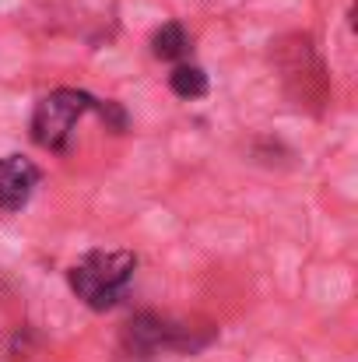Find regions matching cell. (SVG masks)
<instances>
[{
	"mask_svg": "<svg viewBox=\"0 0 358 362\" xmlns=\"http://www.w3.org/2000/svg\"><path fill=\"white\" fill-rule=\"evenodd\" d=\"M95 113L106 120V127H109V130H117V134L123 130V127H126V113H123V106H119V103H113V99H106V103L99 99Z\"/></svg>",
	"mask_w": 358,
	"mask_h": 362,
	"instance_id": "obj_7",
	"label": "cell"
},
{
	"mask_svg": "<svg viewBox=\"0 0 358 362\" xmlns=\"http://www.w3.org/2000/svg\"><path fill=\"white\" fill-rule=\"evenodd\" d=\"M99 99L78 88H56L46 99H39L35 113H32V141L46 151H67L71 134L81 117L95 113Z\"/></svg>",
	"mask_w": 358,
	"mask_h": 362,
	"instance_id": "obj_2",
	"label": "cell"
},
{
	"mask_svg": "<svg viewBox=\"0 0 358 362\" xmlns=\"http://www.w3.org/2000/svg\"><path fill=\"white\" fill-rule=\"evenodd\" d=\"M133 271H137V253H130V250H92L85 260H78L67 271V281L88 310H113L123 299L126 285L133 281Z\"/></svg>",
	"mask_w": 358,
	"mask_h": 362,
	"instance_id": "obj_1",
	"label": "cell"
},
{
	"mask_svg": "<svg viewBox=\"0 0 358 362\" xmlns=\"http://www.w3.org/2000/svg\"><path fill=\"white\" fill-rule=\"evenodd\" d=\"M151 53H155L158 60H183V57L190 53V35H186V28H183L179 21H165V25L155 32V39H151Z\"/></svg>",
	"mask_w": 358,
	"mask_h": 362,
	"instance_id": "obj_5",
	"label": "cell"
},
{
	"mask_svg": "<svg viewBox=\"0 0 358 362\" xmlns=\"http://www.w3.org/2000/svg\"><path fill=\"white\" fill-rule=\"evenodd\" d=\"M169 88L179 95V99H204L208 95V74H204V67H197V64H179L172 74H169Z\"/></svg>",
	"mask_w": 358,
	"mask_h": 362,
	"instance_id": "obj_6",
	"label": "cell"
},
{
	"mask_svg": "<svg viewBox=\"0 0 358 362\" xmlns=\"http://www.w3.org/2000/svg\"><path fill=\"white\" fill-rule=\"evenodd\" d=\"M211 338H193V327H183L158 313H141L123 327V349L130 359H151L158 352H197Z\"/></svg>",
	"mask_w": 358,
	"mask_h": 362,
	"instance_id": "obj_3",
	"label": "cell"
},
{
	"mask_svg": "<svg viewBox=\"0 0 358 362\" xmlns=\"http://www.w3.org/2000/svg\"><path fill=\"white\" fill-rule=\"evenodd\" d=\"M39 180H42V173L32 158L4 155L0 158V211H21L32 201Z\"/></svg>",
	"mask_w": 358,
	"mask_h": 362,
	"instance_id": "obj_4",
	"label": "cell"
}]
</instances>
